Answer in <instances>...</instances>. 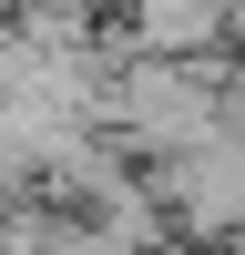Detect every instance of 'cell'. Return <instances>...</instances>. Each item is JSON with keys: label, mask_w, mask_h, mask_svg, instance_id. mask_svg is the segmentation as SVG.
Here are the masks:
<instances>
[{"label": "cell", "mask_w": 245, "mask_h": 255, "mask_svg": "<svg viewBox=\"0 0 245 255\" xmlns=\"http://www.w3.org/2000/svg\"><path fill=\"white\" fill-rule=\"evenodd\" d=\"M0 10H10V0H0Z\"/></svg>", "instance_id": "obj_1"}]
</instances>
